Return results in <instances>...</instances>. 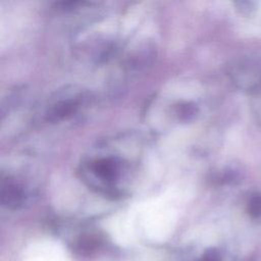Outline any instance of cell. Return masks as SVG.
Returning a JSON list of instances; mask_svg holds the SVG:
<instances>
[{"label": "cell", "instance_id": "7a4b0ae2", "mask_svg": "<svg viewBox=\"0 0 261 261\" xmlns=\"http://www.w3.org/2000/svg\"><path fill=\"white\" fill-rule=\"evenodd\" d=\"M2 204L7 208H18L23 202V193L14 184L7 182L2 186Z\"/></svg>", "mask_w": 261, "mask_h": 261}, {"label": "cell", "instance_id": "6da1fadb", "mask_svg": "<svg viewBox=\"0 0 261 261\" xmlns=\"http://www.w3.org/2000/svg\"><path fill=\"white\" fill-rule=\"evenodd\" d=\"M119 162L116 158L105 157L95 160L91 165L90 169L92 173L101 181H105L107 185L117 179L119 174Z\"/></svg>", "mask_w": 261, "mask_h": 261}, {"label": "cell", "instance_id": "277c9868", "mask_svg": "<svg viewBox=\"0 0 261 261\" xmlns=\"http://www.w3.org/2000/svg\"><path fill=\"white\" fill-rule=\"evenodd\" d=\"M198 261H221V258L219 252L216 249H209Z\"/></svg>", "mask_w": 261, "mask_h": 261}, {"label": "cell", "instance_id": "3957f363", "mask_svg": "<svg viewBox=\"0 0 261 261\" xmlns=\"http://www.w3.org/2000/svg\"><path fill=\"white\" fill-rule=\"evenodd\" d=\"M247 210L252 218H261V193H255L251 196L248 202Z\"/></svg>", "mask_w": 261, "mask_h": 261}]
</instances>
